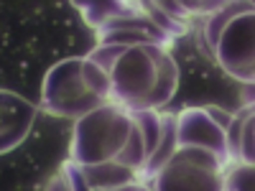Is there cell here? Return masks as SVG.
<instances>
[{
	"label": "cell",
	"instance_id": "6da1fadb",
	"mask_svg": "<svg viewBox=\"0 0 255 191\" xmlns=\"http://www.w3.org/2000/svg\"><path fill=\"white\" fill-rule=\"evenodd\" d=\"M69 161L82 168L92 189H113L135 181L145 171L148 153L135 115L108 102L77 120Z\"/></svg>",
	"mask_w": 255,
	"mask_h": 191
},
{
	"label": "cell",
	"instance_id": "7a4b0ae2",
	"mask_svg": "<svg viewBox=\"0 0 255 191\" xmlns=\"http://www.w3.org/2000/svg\"><path fill=\"white\" fill-rule=\"evenodd\" d=\"M110 79V102L128 112H158L179 90V64L158 44H108L87 54Z\"/></svg>",
	"mask_w": 255,
	"mask_h": 191
},
{
	"label": "cell",
	"instance_id": "3957f363",
	"mask_svg": "<svg viewBox=\"0 0 255 191\" xmlns=\"http://www.w3.org/2000/svg\"><path fill=\"white\" fill-rule=\"evenodd\" d=\"M110 102V79L90 56L61 59L41 84V110L56 117L79 120Z\"/></svg>",
	"mask_w": 255,
	"mask_h": 191
},
{
	"label": "cell",
	"instance_id": "277c9868",
	"mask_svg": "<svg viewBox=\"0 0 255 191\" xmlns=\"http://www.w3.org/2000/svg\"><path fill=\"white\" fill-rule=\"evenodd\" d=\"M253 3H225L204 23V44L220 67L245 84L255 79Z\"/></svg>",
	"mask_w": 255,
	"mask_h": 191
},
{
	"label": "cell",
	"instance_id": "5b68a950",
	"mask_svg": "<svg viewBox=\"0 0 255 191\" xmlns=\"http://www.w3.org/2000/svg\"><path fill=\"white\" fill-rule=\"evenodd\" d=\"M84 20L95 28L100 46L108 44H158L171 46L168 38L148 15L145 3H118V0H100V3H77Z\"/></svg>",
	"mask_w": 255,
	"mask_h": 191
},
{
	"label": "cell",
	"instance_id": "8992f818",
	"mask_svg": "<svg viewBox=\"0 0 255 191\" xmlns=\"http://www.w3.org/2000/svg\"><path fill=\"white\" fill-rule=\"evenodd\" d=\"M227 163L199 148H174L151 176V191H225Z\"/></svg>",
	"mask_w": 255,
	"mask_h": 191
},
{
	"label": "cell",
	"instance_id": "52a82bcc",
	"mask_svg": "<svg viewBox=\"0 0 255 191\" xmlns=\"http://www.w3.org/2000/svg\"><path fill=\"white\" fill-rule=\"evenodd\" d=\"M230 122H232V112L220 110L215 104L186 107L184 112L174 117L176 148H199V151L217 156L222 163L230 166V158H227Z\"/></svg>",
	"mask_w": 255,
	"mask_h": 191
},
{
	"label": "cell",
	"instance_id": "ba28073f",
	"mask_svg": "<svg viewBox=\"0 0 255 191\" xmlns=\"http://www.w3.org/2000/svg\"><path fill=\"white\" fill-rule=\"evenodd\" d=\"M36 104L13 90H0V156L23 143L36 122Z\"/></svg>",
	"mask_w": 255,
	"mask_h": 191
},
{
	"label": "cell",
	"instance_id": "9c48e42d",
	"mask_svg": "<svg viewBox=\"0 0 255 191\" xmlns=\"http://www.w3.org/2000/svg\"><path fill=\"white\" fill-rule=\"evenodd\" d=\"M227 158L230 163L253 166V107L232 115L230 130H227Z\"/></svg>",
	"mask_w": 255,
	"mask_h": 191
},
{
	"label": "cell",
	"instance_id": "30bf717a",
	"mask_svg": "<svg viewBox=\"0 0 255 191\" xmlns=\"http://www.w3.org/2000/svg\"><path fill=\"white\" fill-rule=\"evenodd\" d=\"M44 191H95V189L87 184L79 166H74L72 161H64L59 171L46 181Z\"/></svg>",
	"mask_w": 255,
	"mask_h": 191
},
{
	"label": "cell",
	"instance_id": "8fae6325",
	"mask_svg": "<svg viewBox=\"0 0 255 191\" xmlns=\"http://www.w3.org/2000/svg\"><path fill=\"white\" fill-rule=\"evenodd\" d=\"M255 171L253 166L235 163L232 171H225V191H253Z\"/></svg>",
	"mask_w": 255,
	"mask_h": 191
},
{
	"label": "cell",
	"instance_id": "7c38bea8",
	"mask_svg": "<svg viewBox=\"0 0 255 191\" xmlns=\"http://www.w3.org/2000/svg\"><path fill=\"white\" fill-rule=\"evenodd\" d=\"M105 191H151V186H148V184H140V181H130V184L113 186V189H105Z\"/></svg>",
	"mask_w": 255,
	"mask_h": 191
}]
</instances>
